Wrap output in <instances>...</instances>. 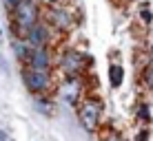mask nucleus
Segmentation results:
<instances>
[{"mask_svg":"<svg viewBox=\"0 0 153 141\" xmlns=\"http://www.w3.org/2000/svg\"><path fill=\"white\" fill-rule=\"evenodd\" d=\"M135 117H138V121L142 123V126H149V123H151L153 115H151V108H149V104H146V102L138 104V110H135Z\"/></svg>","mask_w":153,"mask_h":141,"instance_id":"12","label":"nucleus"},{"mask_svg":"<svg viewBox=\"0 0 153 141\" xmlns=\"http://www.w3.org/2000/svg\"><path fill=\"white\" fill-rule=\"evenodd\" d=\"M22 82L31 95H49L51 86H53V75H51V69H33V66L25 64Z\"/></svg>","mask_w":153,"mask_h":141,"instance_id":"2","label":"nucleus"},{"mask_svg":"<svg viewBox=\"0 0 153 141\" xmlns=\"http://www.w3.org/2000/svg\"><path fill=\"white\" fill-rule=\"evenodd\" d=\"M11 49H13V55L18 57L20 62H25V57H27V53H29V44L25 42V38H13Z\"/></svg>","mask_w":153,"mask_h":141,"instance_id":"11","label":"nucleus"},{"mask_svg":"<svg viewBox=\"0 0 153 141\" xmlns=\"http://www.w3.org/2000/svg\"><path fill=\"white\" fill-rule=\"evenodd\" d=\"M78 119H80L82 128L89 130V132H96L100 128V121H102V104L93 97L80 99L78 102Z\"/></svg>","mask_w":153,"mask_h":141,"instance_id":"5","label":"nucleus"},{"mask_svg":"<svg viewBox=\"0 0 153 141\" xmlns=\"http://www.w3.org/2000/svg\"><path fill=\"white\" fill-rule=\"evenodd\" d=\"M142 80H144V86L153 93V62L144 66V73H142Z\"/></svg>","mask_w":153,"mask_h":141,"instance_id":"13","label":"nucleus"},{"mask_svg":"<svg viewBox=\"0 0 153 141\" xmlns=\"http://www.w3.org/2000/svg\"><path fill=\"white\" fill-rule=\"evenodd\" d=\"M22 38L29 46H51V42H53V29H51L45 20H38L36 24H31V27L25 31Z\"/></svg>","mask_w":153,"mask_h":141,"instance_id":"6","label":"nucleus"},{"mask_svg":"<svg viewBox=\"0 0 153 141\" xmlns=\"http://www.w3.org/2000/svg\"><path fill=\"white\" fill-rule=\"evenodd\" d=\"M102 141H122V137H120L118 132H111V130H109V134H107Z\"/></svg>","mask_w":153,"mask_h":141,"instance_id":"16","label":"nucleus"},{"mask_svg":"<svg viewBox=\"0 0 153 141\" xmlns=\"http://www.w3.org/2000/svg\"><path fill=\"white\" fill-rule=\"evenodd\" d=\"M109 84H111V88H120L124 82V69L120 64H111L109 66Z\"/></svg>","mask_w":153,"mask_h":141,"instance_id":"10","label":"nucleus"},{"mask_svg":"<svg viewBox=\"0 0 153 141\" xmlns=\"http://www.w3.org/2000/svg\"><path fill=\"white\" fill-rule=\"evenodd\" d=\"M22 64L33 69H53V53L49 46H29V53Z\"/></svg>","mask_w":153,"mask_h":141,"instance_id":"7","label":"nucleus"},{"mask_svg":"<svg viewBox=\"0 0 153 141\" xmlns=\"http://www.w3.org/2000/svg\"><path fill=\"white\" fill-rule=\"evenodd\" d=\"M89 64H91V57L78 49H65L58 57V66L65 73V77H82Z\"/></svg>","mask_w":153,"mask_h":141,"instance_id":"3","label":"nucleus"},{"mask_svg":"<svg viewBox=\"0 0 153 141\" xmlns=\"http://www.w3.org/2000/svg\"><path fill=\"white\" fill-rule=\"evenodd\" d=\"M38 20H42V9L36 0H20L11 9V29L16 38H22L25 31L31 24H36Z\"/></svg>","mask_w":153,"mask_h":141,"instance_id":"1","label":"nucleus"},{"mask_svg":"<svg viewBox=\"0 0 153 141\" xmlns=\"http://www.w3.org/2000/svg\"><path fill=\"white\" fill-rule=\"evenodd\" d=\"M2 2H4V7H7L9 9V11H11V9L16 7V4H18L20 2V0H2Z\"/></svg>","mask_w":153,"mask_h":141,"instance_id":"17","label":"nucleus"},{"mask_svg":"<svg viewBox=\"0 0 153 141\" xmlns=\"http://www.w3.org/2000/svg\"><path fill=\"white\" fill-rule=\"evenodd\" d=\"M0 141H7V134H4L2 130H0Z\"/></svg>","mask_w":153,"mask_h":141,"instance_id":"19","label":"nucleus"},{"mask_svg":"<svg viewBox=\"0 0 153 141\" xmlns=\"http://www.w3.org/2000/svg\"><path fill=\"white\" fill-rule=\"evenodd\" d=\"M65 0H47V4H62Z\"/></svg>","mask_w":153,"mask_h":141,"instance_id":"18","label":"nucleus"},{"mask_svg":"<svg viewBox=\"0 0 153 141\" xmlns=\"http://www.w3.org/2000/svg\"><path fill=\"white\" fill-rule=\"evenodd\" d=\"M60 95L69 106H78V102L82 99V80L80 77H65V82L60 84Z\"/></svg>","mask_w":153,"mask_h":141,"instance_id":"8","label":"nucleus"},{"mask_svg":"<svg viewBox=\"0 0 153 141\" xmlns=\"http://www.w3.org/2000/svg\"><path fill=\"white\" fill-rule=\"evenodd\" d=\"M33 106H36V110L40 115H45V117H51V115L56 113L53 102H51L49 95H33Z\"/></svg>","mask_w":153,"mask_h":141,"instance_id":"9","label":"nucleus"},{"mask_svg":"<svg viewBox=\"0 0 153 141\" xmlns=\"http://www.w3.org/2000/svg\"><path fill=\"white\" fill-rule=\"evenodd\" d=\"M133 141H149V130H146V126L142 128L138 134H135V139H133Z\"/></svg>","mask_w":153,"mask_h":141,"instance_id":"15","label":"nucleus"},{"mask_svg":"<svg viewBox=\"0 0 153 141\" xmlns=\"http://www.w3.org/2000/svg\"><path fill=\"white\" fill-rule=\"evenodd\" d=\"M42 20L53 29V33H69L76 27V15L62 4H49L47 11H42Z\"/></svg>","mask_w":153,"mask_h":141,"instance_id":"4","label":"nucleus"},{"mask_svg":"<svg viewBox=\"0 0 153 141\" xmlns=\"http://www.w3.org/2000/svg\"><path fill=\"white\" fill-rule=\"evenodd\" d=\"M140 20L144 24H151L153 22V13H151V9L146 7V9H140Z\"/></svg>","mask_w":153,"mask_h":141,"instance_id":"14","label":"nucleus"}]
</instances>
